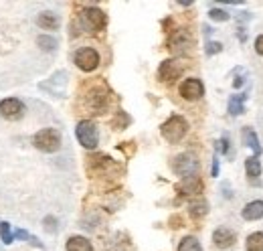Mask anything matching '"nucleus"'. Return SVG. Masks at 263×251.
Wrapping results in <instances>:
<instances>
[{"mask_svg":"<svg viewBox=\"0 0 263 251\" xmlns=\"http://www.w3.org/2000/svg\"><path fill=\"white\" fill-rule=\"evenodd\" d=\"M33 144L34 148L41 150V152H47V154L57 152L61 148V134L55 128H43L41 132L34 134Z\"/></svg>","mask_w":263,"mask_h":251,"instance_id":"f257e3e1","label":"nucleus"},{"mask_svg":"<svg viewBox=\"0 0 263 251\" xmlns=\"http://www.w3.org/2000/svg\"><path fill=\"white\" fill-rule=\"evenodd\" d=\"M186 130H189V124H186V120L182 116H170L164 124L160 126V132H162L164 140L170 142V144L180 142L186 136Z\"/></svg>","mask_w":263,"mask_h":251,"instance_id":"f03ea898","label":"nucleus"},{"mask_svg":"<svg viewBox=\"0 0 263 251\" xmlns=\"http://www.w3.org/2000/svg\"><path fill=\"white\" fill-rule=\"evenodd\" d=\"M75 136H77L79 144H81L83 148H89V150H93L99 142L98 126L93 124V122H89V120H83V122L77 124V128H75Z\"/></svg>","mask_w":263,"mask_h":251,"instance_id":"7ed1b4c3","label":"nucleus"},{"mask_svg":"<svg viewBox=\"0 0 263 251\" xmlns=\"http://www.w3.org/2000/svg\"><path fill=\"white\" fill-rule=\"evenodd\" d=\"M75 65L85 71V73H91L99 67V53L91 47H83L75 53Z\"/></svg>","mask_w":263,"mask_h":251,"instance_id":"20e7f679","label":"nucleus"},{"mask_svg":"<svg viewBox=\"0 0 263 251\" xmlns=\"http://www.w3.org/2000/svg\"><path fill=\"white\" fill-rule=\"evenodd\" d=\"M81 23L87 31H103L105 25H107V16H105L103 10L93 6V8H87V10L81 12Z\"/></svg>","mask_w":263,"mask_h":251,"instance_id":"39448f33","label":"nucleus"},{"mask_svg":"<svg viewBox=\"0 0 263 251\" xmlns=\"http://www.w3.org/2000/svg\"><path fill=\"white\" fill-rule=\"evenodd\" d=\"M197 168H198V162L197 158L193 156V154H178V156L172 160V170L178 174V176H193V174H197Z\"/></svg>","mask_w":263,"mask_h":251,"instance_id":"423d86ee","label":"nucleus"},{"mask_svg":"<svg viewBox=\"0 0 263 251\" xmlns=\"http://www.w3.org/2000/svg\"><path fill=\"white\" fill-rule=\"evenodd\" d=\"M182 71H184V65L178 59H168V61L160 63V67H158V79L164 81V83L174 81L182 75Z\"/></svg>","mask_w":263,"mask_h":251,"instance_id":"0eeeda50","label":"nucleus"},{"mask_svg":"<svg viewBox=\"0 0 263 251\" xmlns=\"http://www.w3.org/2000/svg\"><path fill=\"white\" fill-rule=\"evenodd\" d=\"M107 101H109V92L105 85H98L87 94V105L96 114H103V110L107 107Z\"/></svg>","mask_w":263,"mask_h":251,"instance_id":"6e6552de","label":"nucleus"},{"mask_svg":"<svg viewBox=\"0 0 263 251\" xmlns=\"http://www.w3.org/2000/svg\"><path fill=\"white\" fill-rule=\"evenodd\" d=\"M0 114L6 120H21L25 116V105H23L21 99L8 97V99H2L0 101Z\"/></svg>","mask_w":263,"mask_h":251,"instance_id":"1a4fd4ad","label":"nucleus"},{"mask_svg":"<svg viewBox=\"0 0 263 251\" xmlns=\"http://www.w3.org/2000/svg\"><path fill=\"white\" fill-rule=\"evenodd\" d=\"M180 95L186 99V101H197L204 95V85L200 83V79L197 77H191V79H184L180 83Z\"/></svg>","mask_w":263,"mask_h":251,"instance_id":"9d476101","label":"nucleus"},{"mask_svg":"<svg viewBox=\"0 0 263 251\" xmlns=\"http://www.w3.org/2000/svg\"><path fill=\"white\" fill-rule=\"evenodd\" d=\"M235 241H237V235L231 229H227V227H221V229H217L213 233V243L219 249H231L235 245Z\"/></svg>","mask_w":263,"mask_h":251,"instance_id":"9b49d317","label":"nucleus"},{"mask_svg":"<svg viewBox=\"0 0 263 251\" xmlns=\"http://www.w3.org/2000/svg\"><path fill=\"white\" fill-rule=\"evenodd\" d=\"M176 190H178L180 194H189V196L200 194V192H202V181H200V176H197V174H193V176H184L182 183L176 187Z\"/></svg>","mask_w":263,"mask_h":251,"instance_id":"f8f14e48","label":"nucleus"},{"mask_svg":"<svg viewBox=\"0 0 263 251\" xmlns=\"http://www.w3.org/2000/svg\"><path fill=\"white\" fill-rule=\"evenodd\" d=\"M193 37L189 34V31H184V29H178V31L172 34V39H170V49H174V51H182V49H189V47H193Z\"/></svg>","mask_w":263,"mask_h":251,"instance_id":"ddd939ff","label":"nucleus"},{"mask_svg":"<svg viewBox=\"0 0 263 251\" xmlns=\"http://www.w3.org/2000/svg\"><path fill=\"white\" fill-rule=\"evenodd\" d=\"M245 170H247V176H249V183L255 187H259L261 185V181H259V176H261V162L257 160L255 156H249L245 160Z\"/></svg>","mask_w":263,"mask_h":251,"instance_id":"4468645a","label":"nucleus"},{"mask_svg":"<svg viewBox=\"0 0 263 251\" xmlns=\"http://www.w3.org/2000/svg\"><path fill=\"white\" fill-rule=\"evenodd\" d=\"M243 138H245V144L253 150V154H255V158L261 156L263 148L261 144H259V138H257V132L253 130V128H243Z\"/></svg>","mask_w":263,"mask_h":251,"instance_id":"2eb2a0df","label":"nucleus"},{"mask_svg":"<svg viewBox=\"0 0 263 251\" xmlns=\"http://www.w3.org/2000/svg\"><path fill=\"white\" fill-rule=\"evenodd\" d=\"M243 219L245 221H257L263 217V201H251L249 205H245L243 209Z\"/></svg>","mask_w":263,"mask_h":251,"instance_id":"dca6fc26","label":"nucleus"},{"mask_svg":"<svg viewBox=\"0 0 263 251\" xmlns=\"http://www.w3.org/2000/svg\"><path fill=\"white\" fill-rule=\"evenodd\" d=\"M67 251H93V245H91L89 239H85L81 235H75V237H69Z\"/></svg>","mask_w":263,"mask_h":251,"instance_id":"f3484780","label":"nucleus"},{"mask_svg":"<svg viewBox=\"0 0 263 251\" xmlns=\"http://www.w3.org/2000/svg\"><path fill=\"white\" fill-rule=\"evenodd\" d=\"M36 23H39L41 29H45V31H55V29L59 27V16H57L55 12H41V16H39Z\"/></svg>","mask_w":263,"mask_h":251,"instance_id":"a211bd4d","label":"nucleus"},{"mask_svg":"<svg viewBox=\"0 0 263 251\" xmlns=\"http://www.w3.org/2000/svg\"><path fill=\"white\" fill-rule=\"evenodd\" d=\"M189 211H191V217H193V219H200V217H204V215L209 213V203H206V201H202V199L193 201Z\"/></svg>","mask_w":263,"mask_h":251,"instance_id":"6ab92c4d","label":"nucleus"},{"mask_svg":"<svg viewBox=\"0 0 263 251\" xmlns=\"http://www.w3.org/2000/svg\"><path fill=\"white\" fill-rule=\"evenodd\" d=\"M245 97H247V95H233V97H231L229 99V114L231 116H239V114H243V112H245V105H243Z\"/></svg>","mask_w":263,"mask_h":251,"instance_id":"aec40b11","label":"nucleus"},{"mask_svg":"<svg viewBox=\"0 0 263 251\" xmlns=\"http://www.w3.org/2000/svg\"><path fill=\"white\" fill-rule=\"evenodd\" d=\"M247 251H263V233H251L247 237Z\"/></svg>","mask_w":263,"mask_h":251,"instance_id":"412c9836","label":"nucleus"},{"mask_svg":"<svg viewBox=\"0 0 263 251\" xmlns=\"http://www.w3.org/2000/svg\"><path fill=\"white\" fill-rule=\"evenodd\" d=\"M178 251H202L197 237H184L178 245Z\"/></svg>","mask_w":263,"mask_h":251,"instance_id":"4be33fe9","label":"nucleus"},{"mask_svg":"<svg viewBox=\"0 0 263 251\" xmlns=\"http://www.w3.org/2000/svg\"><path fill=\"white\" fill-rule=\"evenodd\" d=\"M36 43H39V47L45 49V51H55V47H57V41H55L53 37H47V34H41V37L36 39Z\"/></svg>","mask_w":263,"mask_h":251,"instance_id":"5701e85b","label":"nucleus"},{"mask_svg":"<svg viewBox=\"0 0 263 251\" xmlns=\"http://www.w3.org/2000/svg\"><path fill=\"white\" fill-rule=\"evenodd\" d=\"M0 237H2V241H4L6 245L14 241V235H12V231H10V225H8V223H0Z\"/></svg>","mask_w":263,"mask_h":251,"instance_id":"b1692460","label":"nucleus"},{"mask_svg":"<svg viewBox=\"0 0 263 251\" xmlns=\"http://www.w3.org/2000/svg\"><path fill=\"white\" fill-rule=\"evenodd\" d=\"M128 124H130V118H128L124 112H118V116L111 120V126H114L116 130H124Z\"/></svg>","mask_w":263,"mask_h":251,"instance_id":"393cba45","label":"nucleus"},{"mask_svg":"<svg viewBox=\"0 0 263 251\" xmlns=\"http://www.w3.org/2000/svg\"><path fill=\"white\" fill-rule=\"evenodd\" d=\"M209 16L213 19V21H219V23H225V21H229V12L227 10H221V8H213L211 12H209Z\"/></svg>","mask_w":263,"mask_h":251,"instance_id":"a878e982","label":"nucleus"},{"mask_svg":"<svg viewBox=\"0 0 263 251\" xmlns=\"http://www.w3.org/2000/svg\"><path fill=\"white\" fill-rule=\"evenodd\" d=\"M221 51H223V45L217 43V41H213V43L206 45V55H217V53H221Z\"/></svg>","mask_w":263,"mask_h":251,"instance_id":"bb28decb","label":"nucleus"},{"mask_svg":"<svg viewBox=\"0 0 263 251\" xmlns=\"http://www.w3.org/2000/svg\"><path fill=\"white\" fill-rule=\"evenodd\" d=\"M217 148H219V152L229 154V138H227V136H223V138L217 142Z\"/></svg>","mask_w":263,"mask_h":251,"instance_id":"cd10ccee","label":"nucleus"},{"mask_svg":"<svg viewBox=\"0 0 263 251\" xmlns=\"http://www.w3.org/2000/svg\"><path fill=\"white\" fill-rule=\"evenodd\" d=\"M55 223H57L55 217H47V219H45V229H47L49 233H55V231H57V225H55Z\"/></svg>","mask_w":263,"mask_h":251,"instance_id":"c85d7f7f","label":"nucleus"},{"mask_svg":"<svg viewBox=\"0 0 263 251\" xmlns=\"http://www.w3.org/2000/svg\"><path fill=\"white\" fill-rule=\"evenodd\" d=\"M255 51L263 57V34H259V37H257V41H255Z\"/></svg>","mask_w":263,"mask_h":251,"instance_id":"c756f323","label":"nucleus"},{"mask_svg":"<svg viewBox=\"0 0 263 251\" xmlns=\"http://www.w3.org/2000/svg\"><path fill=\"white\" fill-rule=\"evenodd\" d=\"M213 176H219V158L215 156L213 158V170H211Z\"/></svg>","mask_w":263,"mask_h":251,"instance_id":"7c9ffc66","label":"nucleus"},{"mask_svg":"<svg viewBox=\"0 0 263 251\" xmlns=\"http://www.w3.org/2000/svg\"><path fill=\"white\" fill-rule=\"evenodd\" d=\"M170 223H172V227H174V229H178V227H182V219H180L178 215H176V217H172V219H170Z\"/></svg>","mask_w":263,"mask_h":251,"instance_id":"2f4dec72","label":"nucleus"},{"mask_svg":"<svg viewBox=\"0 0 263 251\" xmlns=\"http://www.w3.org/2000/svg\"><path fill=\"white\" fill-rule=\"evenodd\" d=\"M237 37H239V41H241V43H243V41H245V39H247V32H245V29H241V31L237 32Z\"/></svg>","mask_w":263,"mask_h":251,"instance_id":"473e14b6","label":"nucleus"}]
</instances>
